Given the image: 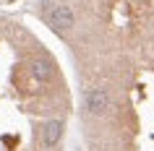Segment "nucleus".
<instances>
[{
    "instance_id": "obj_1",
    "label": "nucleus",
    "mask_w": 154,
    "mask_h": 151,
    "mask_svg": "<svg viewBox=\"0 0 154 151\" xmlns=\"http://www.w3.org/2000/svg\"><path fill=\"white\" fill-rule=\"evenodd\" d=\"M84 110L89 112V115H105L110 110V94H107L105 89H89L86 94H84Z\"/></svg>"
},
{
    "instance_id": "obj_2",
    "label": "nucleus",
    "mask_w": 154,
    "mask_h": 151,
    "mask_svg": "<svg viewBox=\"0 0 154 151\" xmlns=\"http://www.w3.org/2000/svg\"><path fill=\"white\" fill-rule=\"evenodd\" d=\"M47 21L55 26V29H71V26L76 24V16H73V11L68 8V5L60 3V5H55V8L47 13Z\"/></svg>"
},
{
    "instance_id": "obj_3",
    "label": "nucleus",
    "mask_w": 154,
    "mask_h": 151,
    "mask_svg": "<svg viewBox=\"0 0 154 151\" xmlns=\"http://www.w3.org/2000/svg\"><path fill=\"white\" fill-rule=\"evenodd\" d=\"M60 135H63V122L60 120H47L45 128H42V143L47 149H52V146L60 143Z\"/></svg>"
},
{
    "instance_id": "obj_4",
    "label": "nucleus",
    "mask_w": 154,
    "mask_h": 151,
    "mask_svg": "<svg viewBox=\"0 0 154 151\" xmlns=\"http://www.w3.org/2000/svg\"><path fill=\"white\" fill-rule=\"evenodd\" d=\"M29 71H32V76L37 81H39V83H47L50 78H52V63H50V60H42V57H37V60H32V68H29Z\"/></svg>"
}]
</instances>
